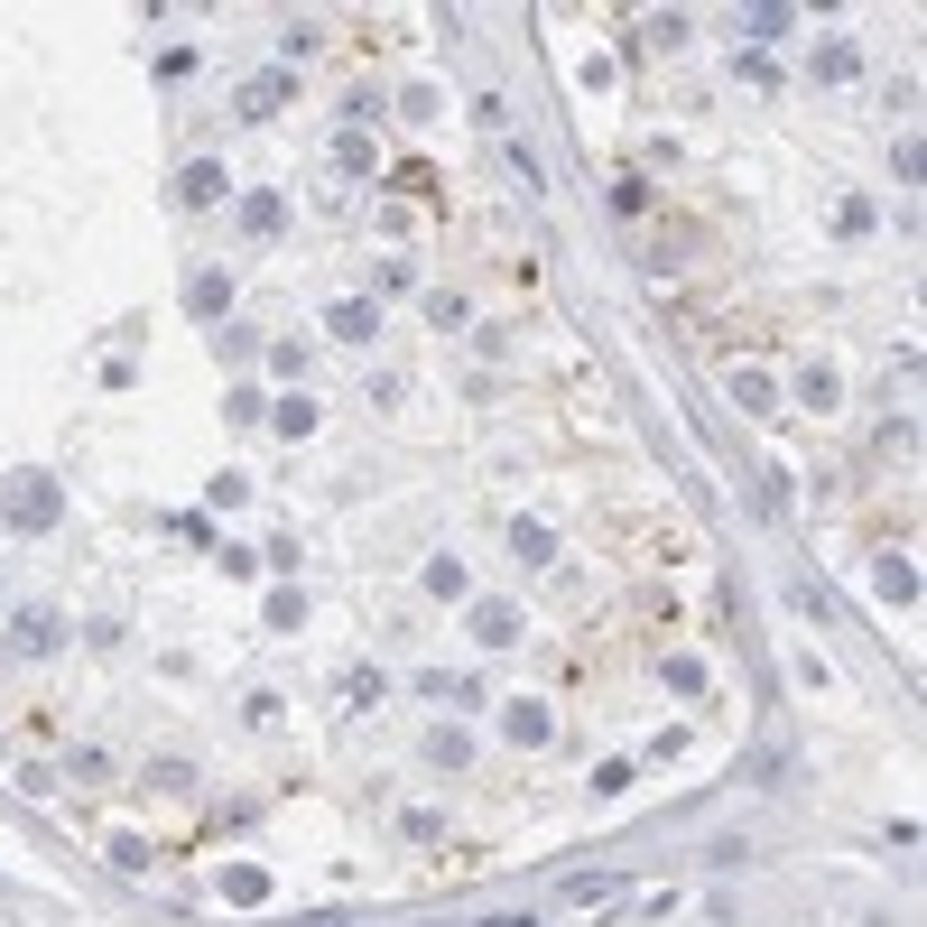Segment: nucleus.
Masks as SVG:
<instances>
[{"instance_id": "1", "label": "nucleus", "mask_w": 927, "mask_h": 927, "mask_svg": "<svg viewBox=\"0 0 927 927\" xmlns=\"http://www.w3.org/2000/svg\"><path fill=\"white\" fill-rule=\"evenodd\" d=\"M10 529H57V482H47V473L10 482Z\"/></svg>"}, {"instance_id": "2", "label": "nucleus", "mask_w": 927, "mask_h": 927, "mask_svg": "<svg viewBox=\"0 0 927 927\" xmlns=\"http://www.w3.org/2000/svg\"><path fill=\"white\" fill-rule=\"evenodd\" d=\"M223 186H232V176H223L214 159H195L186 176H176V204H223Z\"/></svg>"}, {"instance_id": "3", "label": "nucleus", "mask_w": 927, "mask_h": 927, "mask_svg": "<svg viewBox=\"0 0 927 927\" xmlns=\"http://www.w3.org/2000/svg\"><path fill=\"white\" fill-rule=\"evenodd\" d=\"M325 325L344 334V344H371V334H380V306H363V297H344V306H334Z\"/></svg>"}, {"instance_id": "4", "label": "nucleus", "mask_w": 927, "mask_h": 927, "mask_svg": "<svg viewBox=\"0 0 927 927\" xmlns=\"http://www.w3.org/2000/svg\"><path fill=\"white\" fill-rule=\"evenodd\" d=\"M288 93H297L288 74H261V84H242V112H251V121H269V112H278V102H288Z\"/></svg>"}, {"instance_id": "5", "label": "nucleus", "mask_w": 927, "mask_h": 927, "mask_svg": "<svg viewBox=\"0 0 927 927\" xmlns=\"http://www.w3.org/2000/svg\"><path fill=\"white\" fill-rule=\"evenodd\" d=\"M473 640H482V650H510V640H520V622H510L501 603H482V612H473Z\"/></svg>"}, {"instance_id": "6", "label": "nucleus", "mask_w": 927, "mask_h": 927, "mask_svg": "<svg viewBox=\"0 0 927 927\" xmlns=\"http://www.w3.org/2000/svg\"><path fill=\"white\" fill-rule=\"evenodd\" d=\"M19 650H29V659L57 650V612H19Z\"/></svg>"}, {"instance_id": "7", "label": "nucleus", "mask_w": 927, "mask_h": 927, "mask_svg": "<svg viewBox=\"0 0 927 927\" xmlns=\"http://www.w3.org/2000/svg\"><path fill=\"white\" fill-rule=\"evenodd\" d=\"M186 306H195V316H214V306H232V278H214V269H204V278H186Z\"/></svg>"}, {"instance_id": "8", "label": "nucleus", "mask_w": 927, "mask_h": 927, "mask_svg": "<svg viewBox=\"0 0 927 927\" xmlns=\"http://www.w3.org/2000/svg\"><path fill=\"white\" fill-rule=\"evenodd\" d=\"M501 733H510V742H548V714H538V705H510Z\"/></svg>"}, {"instance_id": "9", "label": "nucleus", "mask_w": 927, "mask_h": 927, "mask_svg": "<svg viewBox=\"0 0 927 927\" xmlns=\"http://www.w3.org/2000/svg\"><path fill=\"white\" fill-rule=\"evenodd\" d=\"M316 427V399H278V436H306Z\"/></svg>"}, {"instance_id": "10", "label": "nucleus", "mask_w": 927, "mask_h": 927, "mask_svg": "<svg viewBox=\"0 0 927 927\" xmlns=\"http://www.w3.org/2000/svg\"><path fill=\"white\" fill-rule=\"evenodd\" d=\"M510 548H520V566H548V529H538V520L510 529Z\"/></svg>"}]
</instances>
